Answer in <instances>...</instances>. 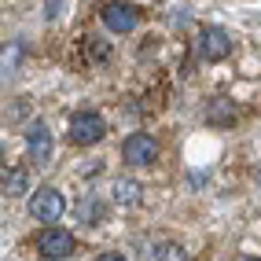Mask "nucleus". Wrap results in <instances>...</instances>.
Returning <instances> with one entry per match:
<instances>
[{
  "mask_svg": "<svg viewBox=\"0 0 261 261\" xmlns=\"http://www.w3.org/2000/svg\"><path fill=\"white\" fill-rule=\"evenodd\" d=\"M33 247H37V254L48 257V261H63V257H70L77 250V239H74V232H66V228H44Z\"/></svg>",
  "mask_w": 261,
  "mask_h": 261,
  "instance_id": "obj_1",
  "label": "nucleus"
},
{
  "mask_svg": "<svg viewBox=\"0 0 261 261\" xmlns=\"http://www.w3.org/2000/svg\"><path fill=\"white\" fill-rule=\"evenodd\" d=\"M103 133H107V125H103V118L96 111H77L70 118V140L77 147H92L103 140Z\"/></svg>",
  "mask_w": 261,
  "mask_h": 261,
  "instance_id": "obj_2",
  "label": "nucleus"
},
{
  "mask_svg": "<svg viewBox=\"0 0 261 261\" xmlns=\"http://www.w3.org/2000/svg\"><path fill=\"white\" fill-rule=\"evenodd\" d=\"M63 210H66V202H63V195H59V188H37V191H33V199H30V217L51 224L56 217H63Z\"/></svg>",
  "mask_w": 261,
  "mask_h": 261,
  "instance_id": "obj_3",
  "label": "nucleus"
},
{
  "mask_svg": "<svg viewBox=\"0 0 261 261\" xmlns=\"http://www.w3.org/2000/svg\"><path fill=\"white\" fill-rule=\"evenodd\" d=\"M121 159L129 166H151L159 159V144H154V136H147V133H133V136H125V144H121Z\"/></svg>",
  "mask_w": 261,
  "mask_h": 261,
  "instance_id": "obj_4",
  "label": "nucleus"
},
{
  "mask_svg": "<svg viewBox=\"0 0 261 261\" xmlns=\"http://www.w3.org/2000/svg\"><path fill=\"white\" fill-rule=\"evenodd\" d=\"M103 26L114 30V33H129L140 26V8H133V4H121V0H111V4H103Z\"/></svg>",
  "mask_w": 261,
  "mask_h": 261,
  "instance_id": "obj_5",
  "label": "nucleus"
},
{
  "mask_svg": "<svg viewBox=\"0 0 261 261\" xmlns=\"http://www.w3.org/2000/svg\"><path fill=\"white\" fill-rule=\"evenodd\" d=\"M26 151H30V159L37 166L51 162V129L44 125V121H33V125L26 129Z\"/></svg>",
  "mask_w": 261,
  "mask_h": 261,
  "instance_id": "obj_6",
  "label": "nucleus"
},
{
  "mask_svg": "<svg viewBox=\"0 0 261 261\" xmlns=\"http://www.w3.org/2000/svg\"><path fill=\"white\" fill-rule=\"evenodd\" d=\"M228 56H232V37H228V30H221V26L202 30V59L221 63V59H228Z\"/></svg>",
  "mask_w": 261,
  "mask_h": 261,
  "instance_id": "obj_7",
  "label": "nucleus"
},
{
  "mask_svg": "<svg viewBox=\"0 0 261 261\" xmlns=\"http://www.w3.org/2000/svg\"><path fill=\"white\" fill-rule=\"evenodd\" d=\"M26 188H30V173H26L22 166L4 169V195H8V199H19Z\"/></svg>",
  "mask_w": 261,
  "mask_h": 261,
  "instance_id": "obj_8",
  "label": "nucleus"
},
{
  "mask_svg": "<svg viewBox=\"0 0 261 261\" xmlns=\"http://www.w3.org/2000/svg\"><path fill=\"white\" fill-rule=\"evenodd\" d=\"M206 118H210L214 125H232V121H236V103L228 96H217L210 103V111H206Z\"/></svg>",
  "mask_w": 261,
  "mask_h": 261,
  "instance_id": "obj_9",
  "label": "nucleus"
},
{
  "mask_svg": "<svg viewBox=\"0 0 261 261\" xmlns=\"http://www.w3.org/2000/svg\"><path fill=\"white\" fill-rule=\"evenodd\" d=\"M147 257L151 261H188V250L180 247L177 239H162V243H154V250Z\"/></svg>",
  "mask_w": 261,
  "mask_h": 261,
  "instance_id": "obj_10",
  "label": "nucleus"
},
{
  "mask_svg": "<svg viewBox=\"0 0 261 261\" xmlns=\"http://www.w3.org/2000/svg\"><path fill=\"white\" fill-rule=\"evenodd\" d=\"M77 217H81L85 224H99V221H103V199H96L92 191H89V195L77 202Z\"/></svg>",
  "mask_w": 261,
  "mask_h": 261,
  "instance_id": "obj_11",
  "label": "nucleus"
},
{
  "mask_svg": "<svg viewBox=\"0 0 261 261\" xmlns=\"http://www.w3.org/2000/svg\"><path fill=\"white\" fill-rule=\"evenodd\" d=\"M114 202H121V206H136L140 202V184L136 180H114Z\"/></svg>",
  "mask_w": 261,
  "mask_h": 261,
  "instance_id": "obj_12",
  "label": "nucleus"
},
{
  "mask_svg": "<svg viewBox=\"0 0 261 261\" xmlns=\"http://www.w3.org/2000/svg\"><path fill=\"white\" fill-rule=\"evenodd\" d=\"M96 261H129V257H125V254H99Z\"/></svg>",
  "mask_w": 261,
  "mask_h": 261,
  "instance_id": "obj_13",
  "label": "nucleus"
},
{
  "mask_svg": "<svg viewBox=\"0 0 261 261\" xmlns=\"http://www.w3.org/2000/svg\"><path fill=\"white\" fill-rule=\"evenodd\" d=\"M254 180H257V188H261V166H257V173H254Z\"/></svg>",
  "mask_w": 261,
  "mask_h": 261,
  "instance_id": "obj_14",
  "label": "nucleus"
},
{
  "mask_svg": "<svg viewBox=\"0 0 261 261\" xmlns=\"http://www.w3.org/2000/svg\"><path fill=\"white\" fill-rule=\"evenodd\" d=\"M239 261H261V257H239Z\"/></svg>",
  "mask_w": 261,
  "mask_h": 261,
  "instance_id": "obj_15",
  "label": "nucleus"
}]
</instances>
